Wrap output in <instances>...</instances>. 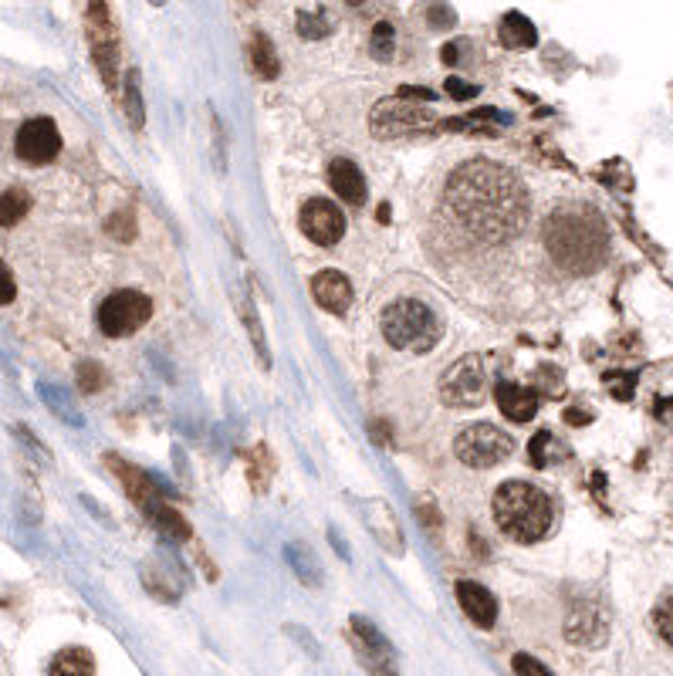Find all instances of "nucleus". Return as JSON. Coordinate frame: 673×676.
Masks as SVG:
<instances>
[{"label": "nucleus", "mask_w": 673, "mask_h": 676, "mask_svg": "<svg viewBox=\"0 0 673 676\" xmlns=\"http://www.w3.org/2000/svg\"><path fill=\"white\" fill-rule=\"evenodd\" d=\"M447 210L471 237L504 244L525 230L531 200L515 169L491 159H471L450 173Z\"/></svg>", "instance_id": "obj_1"}, {"label": "nucleus", "mask_w": 673, "mask_h": 676, "mask_svg": "<svg viewBox=\"0 0 673 676\" xmlns=\"http://www.w3.org/2000/svg\"><path fill=\"white\" fill-rule=\"evenodd\" d=\"M545 251L565 271L589 274L596 271L609 254V234L596 210L572 203L559 207L545 220Z\"/></svg>", "instance_id": "obj_2"}, {"label": "nucleus", "mask_w": 673, "mask_h": 676, "mask_svg": "<svg viewBox=\"0 0 673 676\" xmlns=\"http://www.w3.org/2000/svg\"><path fill=\"white\" fill-rule=\"evenodd\" d=\"M494 521L508 538L521 545H535L552 531L555 504L542 487L528 484V480H508L494 494Z\"/></svg>", "instance_id": "obj_3"}, {"label": "nucleus", "mask_w": 673, "mask_h": 676, "mask_svg": "<svg viewBox=\"0 0 673 676\" xmlns=\"http://www.w3.org/2000/svg\"><path fill=\"white\" fill-rule=\"evenodd\" d=\"M379 325H383L386 342L393 345V349H400V352L423 355V352H430L433 345L440 342V318H437V311H433L430 305H423V301H416V298L393 301V305L383 311Z\"/></svg>", "instance_id": "obj_4"}, {"label": "nucleus", "mask_w": 673, "mask_h": 676, "mask_svg": "<svg viewBox=\"0 0 673 676\" xmlns=\"http://www.w3.org/2000/svg\"><path fill=\"white\" fill-rule=\"evenodd\" d=\"M454 453L464 467L487 470V467H498L501 460H508L511 453H515V440H511V433H504L501 426L474 423L457 433Z\"/></svg>", "instance_id": "obj_5"}, {"label": "nucleus", "mask_w": 673, "mask_h": 676, "mask_svg": "<svg viewBox=\"0 0 673 676\" xmlns=\"http://www.w3.org/2000/svg\"><path fill=\"white\" fill-rule=\"evenodd\" d=\"M149 318H153V301H149V295H143V291H132V288L112 291L99 308V328L102 335L109 338H126L132 332H139Z\"/></svg>", "instance_id": "obj_6"}, {"label": "nucleus", "mask_w": 673, "mask_h": 676, "mask_svg": "<svg viewBox=\"0 0 673 676\" xmlns=\"http://www.w3.org/2000/svg\"><path fill=\"white\" fill-rule=\"evenodd\" d=\"M440 399L454 409H474L487 399V372L481 355H464L444 372Z\"/></svg>", "instance_id": "obj_7"}, {"label": "nucleus", "mask_w": 673, "mask_h": 676, "mask_svg": "<svg viewBox=\"0 0 673 676\" xmlns=\"http://www.w3.org/2000/svg\"><path fill=\"white\" fill-rule=\"evenodd\" d=\"M85 34L88 44H92V58L95 68H99L105 88H115L119 82V31H115L112 11L105 4H92L85 14Z\"/></svg>", "instance_id": "obj_8"}, {"label": "nucleus", "mask_w": 673, "mask_h": 676, "mask_svg": "<svg viewBox=\"0 0 673 676\" xmlns=\"http://www.w3.org/2000/svg\"><path fill=\"white\" fill-rule=\"evenodd\" d=\"M433 122H437V115H433L427 105L406 102V99L379 102L373 115H369V129H373L376 139H400V136H410V132L430 129Z\"/></svg>", "instance_id": "obj_9"}, {"label": "nucleus", "mask_w": 673, "mask_h": 676, "mask_svg": "<svg viewBox=\"0 0 673 676\" xmlns=\"http://www.w3.org/2000/svg\"><path fill=\"white\" fill-rule=\"evenodd\" d=\"M349 636H352V649H356L359 663L366 666L369 676H400V670H396L393 643H389L366 616L349 619Z\"/></svg>", "instance_id": "obj_10"}, {"label": "nucleus", "mask_w": 673, "mask_h": 676, "mask_svg": "<svg viewBox=\"0 0 673 676\" xmlns=\"http://www.w3.org/2000/svg\"><path fill=\"white\" fill-rule=\"evenodd\" d=\"M298 227L312 244L318 247H332L345 237V213L335 207L332 200L312 197L298 213Z\"/></svg>", "instance_id": "obj_11"}, {"label": "nucleus", "mask_w": 673, "mask_h": 676, "mask_svg": "<svg viewBox=\"0 0 673 676\" xmlns=\"http://www.w3.org/2000/svg\"><path fill=\"white\" fill-rule=\"evenodd\" d=\"M14 149H17V156H21L24 163L48 166L51 159L61 153V132L55 126V119H48V115H38V119L24 122L21 132H17Z\"/></svg>", "instance_id": "obj_12"}, {"label": "nucleus", "mask_w": 673, "mask_h": 676, "mask_svg": "<svg viewBox=\"0 0 673 676\" xmlns=\"http://www.w3.org/2000/svg\"><path fill=\"white\" fill-rule=\"evenodd\" d=\"M359 511H362V524H366L369 535L376 538V545L383 551H389L393 558H400L406 551V545H403L400 518L393 514V507H389L386 501H379V497H362Z\"/></svg>", "instance_id": "obj_13"}, {"label": "nucleus", "mask_w": 673, "mask_h": 676, "mask_svg": "<svg viewBox=\"0 0 673 676\" xmlns=\"http://www.w3.org/2000/svg\"><path fill=\"white\" fill-rule=\"evenodd\" d=\"M609 636V622H606V612H602L596 602H575L569 609V616H565V639L575 646H602Z\"/></svg>", "instance_id": "obj_14"}, {"label": "nucleus", "mask_w": 673, "mask_h": 676, "mask_svg": "<svg viewBox=\"0 0 673 676\" xmlns=\"http://www.w3.org/2000/svg\"><path fill=\"white\" fill-rule=\"evenodd\" d=\"M105 464H109V470H115V474H119L122 487H126V494H129L139 507H143L146 514L153 511L156 504H163V501H159V487L153 484V477L143 474V470H139V467L126 464V460L115 457V453H109V457H105Z\"/></svg>", "instance_id": "obj_15"}, {"label": "nucleus", "mask_w": 673, "mask_h": 676, "mask_svg": "<svg viewBox=\"0 0 673 676\" xmlns=\"http://www.w3.org/2000/svg\"><path fill=\"white\" fill-rule=\"evenodd\" d=\"M457 602L464 609V616L474 622L477 629H491L494 619H498V602L494 595L484 589L481 582H457Z\"/></svg>", "instance_id": "obj_16"}, {"label": "nucleus", "mask_w": 673, "mask_h": 676, "mask_svg": "<svg viewBox=\"0 0 673 676\" xmlns=\"http://www.w3.org/2000/svg\"><path fill=\"white\" fill-rule=\"evenodd\" d=\"M312 298L332 315H345L352 305V284L342 271H318L312 278Z\"/></svg>", "instance_id": "obj_17"}, {"label": "nucleus", "mask_w": 673, "mask_h": 676, "mask_svg": "<svg viewBox=\"0 0 673 676\" xmlns=\"http://www.w3.org/2000/svg\"><path fill=\"white\" fill-rule=\"evenodd\" d=\"M494 399H498L501 413L508 416L511 423H528L535 420L538 413V393L528 386H518V382L501 379L498 386H494Z\"/></svg>", "instance_id": "obj_18"}, {"label": "nucleus", "mask_w": 673, "mask_h": 676, "mask_svg": "<svg viewBox=\"0 0 673 676\" xmlns=\"http://www.w3.org/2000/svg\"><path fill=\"white\" fill-rule=\"evenodd\" d=\"M329 183L332 190L339 193V200L352 203V207H362L366 203V176L362 169L352 163V159H332L329 163Z\"/></svg>", "instance_id": "obj_19"}, {"label": "nucleus", "mask_w": 673, "mask_h": 676, "mask_svg": "<svg viewBox=\"0 0 673 676\" xmlns=\"http://www.w3.org/2000/svg\"><path fill=\"white\" fill-rule=\"evenodd\" d=\"M247 61H251L254 75L264 78V82H274L278 78V51H274V41L264 31H254L251 41H247Z\"/></svg>", "instance_id": "obj_20"}, {"label": "nucleus", "mask_w": 673, "mask_h": 676, "mask_svg": "<svg viewBox=\"0 0 673 676\" xmlns=\"http://www.w3.org/2000/svg\"><path fill=\"white\" fill-rule=\"evenodd\" d=\"M48 676H95V656L82 646H68L51 660Z\"/></svg>", "instance_id": "obj_21"}, {"label": "nucleus", "mask_w": 673, "mask_h": 676, "mask_svg": "<svg viewBox=\"0 0 673 676\" xmlns=\"http://www.w3.org/2000/svg\"><path fill=\"white\" fill-rule=\"evenodd\" d=\"M501 41L508 44V48H535L538 31L525 14L511 11V14L501 17Z\"/></svg>", "instance_id": "obj_22"}, {"label": "nucleus", "mask_w": 673, "mask_h": 676, "mask_svg": "<svg viewBox=\"0 0 673 676\" xmlns=\"http://www.w3.org/2000/svg\"><path fill=\"white\" fill-rule=\"evenodd\" d=\"M288 562L308 589H318V585H322V568H318V558L312 555V548L308 545H298V541L295 545H288Z\"/></svg>", "instance_id": "obj_23"}, {"label": "nucleus", "mask_w": 673, "mask_h": 676, "mask_svg": "<svg viewBox=\"0 0 673 676\" xmlns=\"http://www.w3.org/2000/svg\"><path fill=\"white\" fill-rule=\"evenodd\" d=\"M28 210H31L28 190H21V186H11V190L0 193V227L21 224V220L28 217Z\"/></svg>", "instance_id": "obj_24"}, {"label": "nucleus", "mask_w": 673, "mask_h": 676, "mask_svg": "<svg viewBox=\"0 0 673 676\" xmlns=\"http://www.w3.org/2000/svg\"><path fill=\"white\" fill-rule=\"evenodd\" d=\"M271 474H274V460H271L268 447H264V443H258V447L247 453V477H251L254 491H264V487H268V480H271Z\"/></svg>", "instance_id": "obj_25"}, {"label": "nucleus", "mask_w": 673, "mask_h": 676, "mask_svg": "<svg viewBox=\"0 0 673 676\" xmlns=\"http://www.w3.org/2000/svg\"><path fill=\"white\" fill-rule=\"evenodd\" d=\"M241 318H244L247 332H251V338H254V352H258L261 369H271V359H268V338H264V332H261L258 311H254V301H251V298H241Z\"/></svg>", "instance_id": "obj_26"}, {"label": "nucleus", "mask_w": 673, "mask_h": 676, "mask_svg": "<svg viewBox=\"0 0 673 676\" xmlns=\"http://www.w3.org/2000/svg\"><path fill=\"white\" fill-rule=\"evenodd\" d=\"M126 115L132 129H143L146 112H143V95H139V71L132 68L126 75Z\"/></svg>", "instance_id": "obj_27"}, {"label": "nucleus", "mask_w": 673, "mask_h": 676, "mask_svg": "<svg viewBox=\"0 0 673 676\" xmlns=\"http://www.w3.org/2000/svg\"><path fill=\"white\" fill-rule=\"evenodd\" d=\"M75 376H78V389H82V393H99V389H105V382H109V372L92 359L78 362Z\"/></svg>", "instance_id": "obj_28"}, {"label": "nucleus", "mask_w": 673, "mask_h": 676, "mask_svg": "<svg viewBox=\"0 0 673 676\" xmlns=\"http://www.w3.org/2000/svg\"><path fill=\"white\" fill-rule=\"evenodd\" d=\"M332 31V17L325 11H301L298 14V34L301 38H325Z\"/></svg>", "instance_id": "obj_29"}, {"label": "nucleus", "mask_w": 673, "mask_h": 676, "mask_svg": "<svg viewBox=\"0 0 673 676\" xmlns=\"http://www.w3.org/2000/svg\"><path fill=\"white\" fill-rule=\"evenodd\" d=\"M393 51H396V31H393V24L379 21L376 28H373V58L389 61V58H393Z\"/></svg>", "instance_id": "obj_30"}, {"label": "nucleus", "mask_w": 673, "mask_h": 676, "mask_svg": "<svg viewBox=\"0 0 673 676\" xmlns=\"http://www.w3.org/2000/svg\"><path fill=\"white\" fill-rule=\"evenodd\" d=\"M105 230H109L115 240H122V244H132V240H136V217H132L129 210L112 213L109 224H105Z\"/></svg>", "instance_id": "obj_31"}, {"label": "nucleus", "mask_w": 673, "mask_h": 676, "mask_svg": "<svg viewBox=\"0 0 673 676\" xmlns=\"http://www.w3.org/2000/svg\"><path fill=\"white\" fill-rule=\"evenodd\" d=\"M41 396L48 399V403H51V409H55V413H61V416H65L68 423L82 426V416L75 413V409H72V399H68L65 393H61V389H58V393H55V389H51V386H41Z\"/></svg>", "instance_id": "obj_32"}, {"label": "nucleus", "mask_w": 673, "mask_h": 676, "mask_svg": "<svg viewBox=\"0 0 673 676\" xmlns=\"http://www.w3.org/2000/svg\"><path fill=\"white\" fill-rule=\"evenodd\" d=\"M511 666H515L518 676H555L542 660H535V656H528V653H518L515 660H511Z\"/></svg>", "instance_id": "obj_33"}, {"label": "nucleus", "mask_w": 673, "mask_h": 676, "mask_svg": "<svg viewBox=\"0 0 673 676\" xmlns=\"http://www.w3.org/2000/svg\"><path fill=\"white\" fill-rule=\"evenodd\" d=\"M548 447H552V433H548V430L535 433V440H531V447H528L531 464H535V467H545V464H548Z\"/></svg>", "instance_id": "obj_34"}, {"label": "nucleus", "mask_w": 673, "mask_h": 676, "mask_svg": "<svg viewBox=\"0 0 673 676\" xmlns=\"http://www.w3.org/2000/svg\"><path fill=\"white\" fill-rule=\"evenodd\" d=\"M653 626H657V633H660V639L663 643H673V629H670V599H663L660 602V609L653 612Z\"/></svg>", "instance_id": "obj_35"}, {"label": "nucleus", "mask_w": 673, "mask_h": 676, "mask_svg": "<svg viewBox=\"0 0 673 676\" xmlns=\"http://www.w3.org/2000/svg\"><path fill=\"white\" fill-rule=\"evenodd\" d=\"M17 295V284H14V274L7 268L4 261H0V305H11Z\"/></svg>", "instance_id": "obj_36"}, {"label": "nucleus", "mask_w": 673, "mask_h": 676, "mask_svg": "<svg viewBox=\"0 0 673 676\" xmlns=\"http://www.w3.org/2000/svg\"><path fill=\"white\" fill-rule=\"evenodd\" d=\"M447 95H450V99H457V102L474 99V95H477V85H464V82H460V78H450V82H447Z\"/></svg>", "instance_id": "obj_37"}, {"label": "nucleus", "mask_w": 673, "mask_h": 676, "mask_svg": "<svg viewBox=\"0 0 673 676\" xmlns=\"http://www.w3.org/2000/svg\"><path fill=\"white\" fill-rule=\"evenodd\" d=\"M430 24H447V28H454V11H450V7H433Z\"/></svg>", "instance_id": "obj_38"}, {"label": "nucleus", "mask_w": 673, "mask_h": 676, "mask_svg": "<svg viewBox=\"0 0 673 676\" xmlns=\"http://www.w3.org/2000/svg\"><path fill=\"white\" fill-rule=\"evenodd\" d=\"M464 48H467L464 41L447 44V48H444V61H447V65H454V61H460V51H464Z\"/></svg>", "instance_id": "obj_39"}, {"label": "nucleus", "mask_w": 673, "mask_h": 676, "mask_svg": "<svg viewBox=\"0 0 673 676\" xmlns=\"http://www.w3.org/2000/svg\"><path fill=\"white\" fill-rule=\"evenodd\" d=\"M565 423H589V413H575V409H565Z\"/></svg>", "instance_id": "obj_40"}]
</instances>
